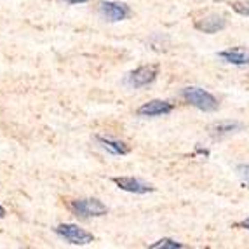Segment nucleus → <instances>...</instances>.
<instances>
[{
  "mask_svg": "<svg viewBox=\"0 0 249 249\" xmlns=\"http://www.w3.org/2000/svg\"><path fill=\"white\" fill-rule=\"evenodd\" d=\"M155 77H157V67H140L129 75V82L133 84L134 88H143L146 84L154 82Z\"/></svg>",
  "mask_w": 249,
  "mask_h": 249,
  "instance_id": "39448f33",
  "label": "nucleus"
},
{
  "mask_svg": "<svg viewBox=\"0 0 249 249\" xmlns=\"http://www.w3.org/2000/svg\"><path fill=\"white\" fill-rule=\"evenodd\" d=\"M56 232H58L61 237H65L68 242H71V244L84 246V244H89V242H92L91 233L86 232V230H82L80 227H77V225L63 223V225H59L58 229H56Z\"/></svg>",
  "mask_w": 249,
  "mask_h": 249,
  "instance_id": "7ed1b4c3",
  "label": "nucleus"
},
{
  "mask_svg": "<svg viewBox=\"0 0 249 249\" xmlns=\"http://www.w3.org/2000/svg\"><path fill=\"white\" fill-rule=\"evenodd\" d=\"M220 58L232 65H249V51L242 47H233V49L220 53Z\"/></svg>",
  "mask_w": 249,
  "mask_h": 249,
  "instance_id": "1a4fd4ad",
  "label": "nucleus"
},
{
  "mask_svg": "<svg viewBox=\"0 0 249 249\" xmlns=\"http://www.w3.org/2000/svg\"><path fill=\"white\" fill-rule=\"evenodd\" d=\"M239 175H241V178L244 179L246 183H249V166H239Z\"/></svg>",
  "mask_w": 249,
  "mask_h": 249,
  "instance_id": "4468645a",
  "label": "nucleus"
},
{
  "mask_svg": "<svg viewBox=\"0 0 249 249\" xmlns=\"http://www.w3.org/2000/svg\"><path fill=\"white\" fill-rule=\"evenodd\" d=\"M98 142L103 145V148H107L108 152H112L115 155H124L129 152V146L122 142H117V140H110V138H101L98 136Z\"/></svg>",
  "mask_w": 249,
  "mask_h": 249,
  "instance_id": "9d476101",
  "label": "nucleus"
},
{
  "mask_svg": "<svg viewBox=\"0 0 249 249\" xmlns=\"http://www.w3.org/2000/svg\"><path fill=\"white\" fill-rule=\"evenodd\" d=\"M5 216V209L2 208V206H0V220H2V218H4Z\"/></svg>",
  "mask_w": 249,
  "mask_h": 249,
  "instance_id": "f3484780",
  "label": "nucleus"
},
{
  "mask_svg": "<svg viewBox=\"0 0 249 249\" xmlns=\"http://www.w3.org/2000/svg\"><path fill=\"white\" fill-rule=\"evenodd\" d=\"M113 183L119 188H122V190L133 192V194H146V192L154 190L150 185H146V183L140 181L136 178H113Z\"/></svg>",
  "mask_w": 249,
  "mask_h": 249,
  "instance_id": "6e6552de",
  "label": "nucleus"
},
{
  "mask_svg": "<svg viewBox=\"0 0 249 249\" xmlns=\"http://www.w3.org/2000/svg\"><path fill=\"white\" fill-rule=\"evenodd\" d=\"M179 248H183V244L171 241V239H162V241L150 246V249H179Z\"/></svg>",
  "mask_w": 249,
  "mask_h": 249,
  "instance_id": "f8f14e48",
  "label": "nucleus"
},
{
  "mask_svg": "<svg viewBox=\"0 0 249 249\" xmlns=\"http://www.w3.org/2000/svg\"><path fill=\"white\" fill-rule=\"evenodd\" d=\"M232 7L235 9L239 14H246V16H249V0H246V2H233Z\"/></svg>",
  "mask_w": 249,
  "mask_h": 249,
  "instance_id": "ddd939ff",
  "label": "nucleus"
},
{
  "mask_svg": "<svg viewBox=\"0 0 249 249\" xmlns=\"http://www.w3.org/2000/svg\"><path fill=\"white\" fill-rule=\"evenodd\" d=\"M173 112V105L167 103V101H160V100H154L145 103L143 107H140L138 113L145 117H155V115H164V113Z\"/></svg>",
  "mask_w": 249,
  "mask_h": 249,
  "instance_id": "0eeeda50",
  "label": "nucleus"
},
{
  "mask_svg": "<svg viewBox=\"0 0 249 249\" xmlns=\"http://www.w3.org/2000/svg\"><path fill=\"white\" fill-rule=\"evenodd\" d=\"M242 227H244V229H248L249 230V218H248V220H244V221H242Z\"/></svg>",
  "mask_w": 249,
  "mask_h": 249,
  "instance_id": "dca6fc26",
  "label": "nucleus"
},
{
  "mask_svg": "<svg viewBox=\"0 0 249 249\" xmlns=\"http://www.w3.org/2000/svg\"><path fill=\"white\" fill-rule=\"evenodd\" d=\"M227 21L223 16H218V14H209V16L202 18V19L196 21V28L204 32V34H216L220 30L225 28Z\"/></svg>",
  "mask_w": 249,
  "mask_h": 249,
  "instance_id": "423d86ee",
  "label": "nucleus"
},
{
  "mask_svg": "<svg viewBox=\"0 0 249 249\" xmlns=\"http://www.w3.org/2000/svg\"><path fill=\"white\" fill-rule=\"evenodd\" d=\"M211 129H213V134H227L235 131V129H241V124L239 122H218Z\"/></svg>",
  "mask_w": 249,
  "mask_h": 249,
  "instance_id": "9b49d317",
  "label": "nucleus"
},
{
  "mask_svg": "<svg viewBox=\"0 0 249 249\" xmlns=\"http://www.w3.org/2000/svg\"><path fill=\"white\" fill-rule=\"evenodd\" d=\"M183 98L188 101L190 105H194L199 110H204V112H214L218 108V101L213 94L206 92L200 88H187L183 89Z\"/></svg>",
  "mask_w": 249,
  "mask_h": 249,
  "instance_id": "f257e3e1",
  "label": "nucleus"
},
{
  "mask_svg": "<svg viewBox=\"0 0 249 249\" xmlns=\"http://www.w3.org/2000/svg\"><path fill=\"white\" fill-rule=\"evenodd\" d=\"M71 211L77 216L82 218H89V216H105L108 213L107 206L98 199H82V200H73L71 202Z\"/></svg>",
  "mask_w": 249,
  "mask_h": 249,
  "instance_id": "f03ea898",
  "label": "nucleus"
},
{
  "mask_svg": "<svg viewBox=\"0 0 249 249\" xmlns=\"http://www.w3.org/2000/svg\"><path fill=\"white\" fill-rule=\"evenodd\" d=\"M100 13L110 21H122L131 14V9L125 4H117V2H101Z\"/></svg>",
  "mask_w": 249,
  "mask_h": 249,
  "instance_id": "20e7f679",
  "label": "nucleus"
},
{
  "mask_svg": "<svg viewBox=\"0 0 249 249\" xmlns=\"http://www.w3.org/2000/svg\"><path fill=\"white\" fill-rule=\"evenodd\" d=\"M68 4H84V2H88V0H65Z\"/></svg>",
  "mask_w": 249,
  "mask_h": 249,
  "instance_id": "2eb2a0df",
  "label": "nucleus"
}]
</instances>
